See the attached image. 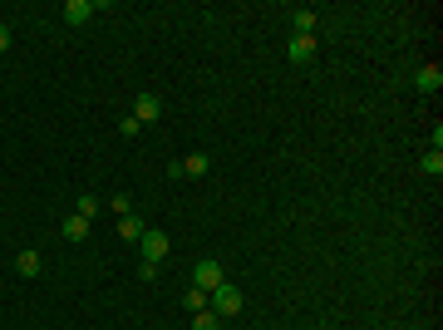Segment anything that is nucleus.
<instances>
[{
    "label": "nucleus",
    "mask_w": 443,
    "mask_h": 330,
    "mask_svg": "<svg viewBox=\"0 0 443 330\" xmlns=\"http://www.w3.org/2000/svg\"><path fill=\"white\" fill-rule=\"evenodd\" d=\"M74 212H79V217H89V222H94V212H99V198H89V193H84V198H79V207H74Z\"/></svg>",
    "instance_id": "15"
},
{
    "label": "nucleus",
    "mask_w": 443,
    "mask_h": 330,
    "mask_svg": "<svg viewBox=\"0 0 443 330\" xmlns=\"http://www.w3.org/2000/svg\"><path fill=\"white\" fill-rule=\"evenodd\" d=\"M64 237H69V241H84V237H89V217H79V212H74V217L64 222Z\"/></svg>",
    "instance_id": "11"
},
{
    "label": "nucleus",
    "mask_w": 443,
    "mask_h": 330,
    "mask_svg": "<svg viewBox=\"0 0 443 330\" xmlns=\"http://www.w3.org/2000/svg\"><path fill=\"white\" fill-rule=\"evenodd\" d=\"M118 227H123V237H128V241H138V237L148 232V227H143V217H133V212H128V217L118 222Z\"/></svg>",
    "instance_id": "12"
},
{
    "label": "nucleus",
    "mask_w": 443,
    "mask_h": 330,
    "mask_svg": "<svg viewBox=\"0 0 443 330\" xmlns=\"http://www.w3.org/2000/svg\"><path fill=\"white\" fill-rule=\"evenodd\" d=\"M113 212H118V217H128V212H133V203H128V193H118V198H113Z\"/></svg>",
    "instance_id": "17"
},
{
    "label": "nucleus",
    "mask_w": 443,
    "mask_h": 330,
    "mask_svg": "<svg viewBox=\"0 0 443 330\" xmlns=\"http://www.w3.org/2000/svg\"><path fill=\"white\" fill-rule=\"evenodd\" d=\"M291 25L296 35H316V10H291Z\"/></svg>",
    "instance_id": "9"
},
{
    "label": "nucleus",
    "mask_w": 443,
    "mask_h": 330,
    "mask_svg": "<svg viewBox=\"0 0 443 330\" xmlns=\"http://www.w3.org/2000/svg\"><path fill=\"white\" fill-rule=\"evenodd\" d=\"M15 271L20 276H40V251H20L15 256Z\"/></svg>",
    "instance_id": "10"
},
{
    "label": "nucleus",
    "mask_w": 443,
    "mask_h": 330,
    "mask_svg": "<svg viewBox=\"0 0 443 330\" xmlns=\"http://www.w3.org/2000/svg\"><path fill=\"white\" fill-rule=\"evenodd\" d=\"M183 306H188L192 316H197V311H207V291H197V286H192V291L183 296Z\"/></svg>",
    "instance_id": "13"
},
{
    "label": "nucleus",
    "mask_w": 443,
    "mask_h": 330,
    "mask_svg": "<svg viewBox=\"0 0 443 330\" xmlns=\"http://www.w3.org/2000/svg\"><path fill=\"white\" fill-rule=\"evenodd\" d=\"M138 251H143L148 266H158V261H168V237H163V232H143V237H138Z\"/></svg>",
    "instance_id": "2"
},
{
    "label": "nucleus",
    "mask_w": 443,
    "mask_h": 330,
    "mask_svg": "<svg viewBox=\"0 0 443 330\" xmlns=\"http://www.w3.org/2000/svg\"><path fill=\"white\" fill-rule=\"evenodd\" d=\"M222 281H226L222 276V261H197V271H192V286L197 291H217Z\"/></svg>",
    "instance_id": "3"
},
{
    "label": "nucleus",
    "mask_w": 443,
    "mask_h": 330,
    "mask_svg": "<svg viewBox=\"0 0 443 330\" xmlns=\"http://www.w3.org/2000/svg\"><path fill=\"white\" fill-rule=\"evenodd\" d=\"M89 15H94V0H69V5H64V20H69V25H84Z\"/></svg>",
    "instance_id": "7"
},
{
    "label": "nucleus",
    "mask_w": 443,
    "mask_h": 330,
    "mask_svg": "<svg viewBox=\"0 0 443 330\" xmlns=\"http://www.w3.org/2000/svg\"><path fill=\"white\" fill-rule=\"evenodd\" d=\"M158 113H163V104H158V94H143V99H138V109H133V118H138V123H153Z\"/></svg>",
    "instance_id": "6"
},
{
    "label": "nucleus",
    "mask_w": 443,
    "mask_h": 330,
    "mask_svg": "<svg viewBox=\"0 0 443 330\" xmlns=\"http://www.w3.org/2000/svg\"><path fill=\"white\" fill-rule=\"evenodd\" d=\"M217 326H222L217 311H197V321H192V330H217Z\"/></svg>",
    "instance_id": "14"
},
{
    "label": "nucleus",
    "mask_w": 443,
    "mask_h": 330,
    "mask_svg": "<svg viewBox=\"0 0 443 330\" xmlns=\"http://www.w3.org/2000/svg\"><path fill=\"white\" fill-rule=\"evenodd\" d=\"M414 84H419L424 94H439V89H443V69H439V64H424V69L414 74Z\"/></svg>",
    "instance_id": "4"
},
{
    "label": "nucleus",
    "mask_w": 443,
    "mask_h": 330,
    "mask_svg": "<svg viewBox=\"0 0 443 330\" xmlns=\"http://www.w3.org/2000/svg\"><path fill=\"white\" fill-rule=\"evenodd\" d=\"M207 168H212V158H207V153H188V158H183V178H202Z\"/></svg>",
    "instance_id": "8"
},
{
    "label": "nucleus",
    "mask_w": 443,
    "mask_h": 330,
    "mask_svg": "<svg viewBox=\"0 0 443 330\" xmlns=\"http://www.w3.org/2000/svg\"><path fill=\"white\" fill-rule=\"evenodd\" d=\"M424 173H443V153H439V148L424 153Z\"/></svg>",
    "instance_id": "16"
},
{
    "label": "nucleus",
    "mask_w": 443,
    "mask_h": 330,
    "mask_svg": "<svg viewBox=\"0 0 443 330\" xmlns=\"http://www.w3.org/2000/svg\"><path fill=\"white\" fill-rule=\"evenodd\" d=\"M5 50H10V30L0 25V55H5Z\"/></svg>",
    "instance_id": "18"
},
{
    "label": "nucleus",
    "mask_w": 443,
    "mask_h": 330,
    "mask_svg": "<svg viewBox=\"0 0 443 330\" xmlns=\"http://www.w3.org/2000/svg\"><path fill=\"white\" fill-rule=\"evenodd\" d=\"M291 59H296V64L316 59V35H296V40H291Z\"/></svg>",
    "instance_id": "5"
},
{
    "label": "nucleus",
    "mask_w": 443,
    "mask_h": 330,
    "mask_svg": "<svg viewBox=\"0 0 443 330\" xmlns=\"http://www.w3.org/2000/svg\"><path fill=\"white\" fill-rule=\"evenodd\" d=\"M207 306H212V311H217L222 321H226V316H236V311H241V291L222 281L217 291H207Z\"/></svg>",
    "instance_id": "1"
}]
</instances>
